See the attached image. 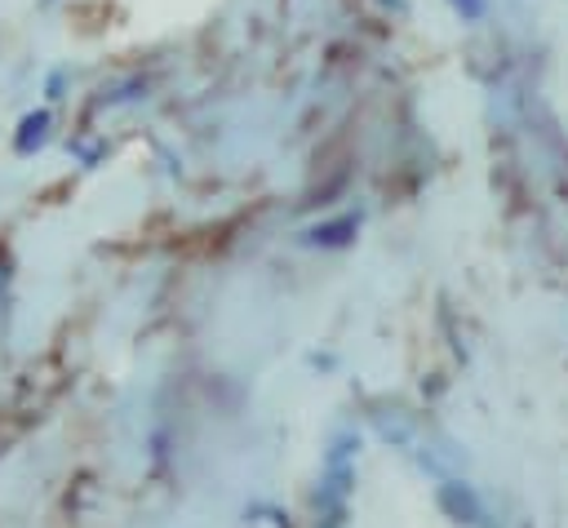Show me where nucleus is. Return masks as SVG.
Listing matches in <instances>:
<instances>
[{"label":"nucleus","mask_w":568,"mask_h":528,"mask_svg":"<svg viewBox=\"0 0 568 528\" xmlns=\"http://www.w3.org/2000/svg\"><path fill=\"white\" fill-rule=\"evenodd\" d=\"M49 138H53V111L49 106H36V111H27L18 124H13V138H9V146H13V155H36V151H44L49 146Z\"/></svg>","instance_id":"nucleus-3"},{"label":"nucleus","mask_w":568,"mask_h":528,"mask_svg":"<svg viewBox=\"0 0 568 528\" xmlns=\"http://www.w3.org/2000/svg\"><path fill=\"white\" fill-rule=\"evenodd\" d=\"M142 98H146V80L142 75H124L111 89H102L98 106H129V102H142Z\"/></svg>","instance_id":"nucleus-4"},{"label":"nucleus","mask_w":568,"mask_h":528,"mask_svg":"<svg viewBox=\"0 0 568 528\" xmlns=\"http://www.w3.org/2000/svg\"><path fill=\"white\" fill-rule=\"evenodd\" d=\"M448 9H453L462 22H484V13H488V0H448Z\"/></svg>","instance_id":"nucleus-5"},{"label":"nucleus","mask_w":568,"mask_h":528,"mask_svg":"<svg viewBox=\"0 0 568 528\" xmlns=\"http://www.w3.org/2000/svg\"><path fill=\"white\" fill-rule=\"evenodd\" d=\"M439 510L453 519V524H466V528H493L488 519V506L479 501V493L462 479H444L439 484Z\"/></svg>","instance_id":"nucleus-1"},{"label":"nucleus","mask_w":568,"mask_h":528,"mask_svg":"<svg viewBox=\"0 0 568 528\" xmlns=\"http://www.w3.org/2000/svg\"><path fill=\"white\" fill-rule=\"evenodd\" d=\"M44 98H49V102L67 98V71H49V80H44Z\"/></svg>","instance_id":"nucleus-6"},{"label":"nucleus","mask_w":568,"mask_h":528,"mask_svg":"<svg viewBox=\"0 0 568 528\" xmlns=\"http://www.w3.org/2000/svg\"><path fill=\"white\" fill-rule=\"evenodd\" d=\"M53 4H58V0H40V9H53Z\"/></svg>","instance_id":"nucleus-7"},{"label":"nucleus","mask_w":568,"mask_h":528,"mask_svg":"<svg viewBox=\"0 0 568 528\" xmlns=\"http://www.w3.org/2000/svg\"><path fill=\"white\" fill-rule=\"evenodd\" d=\"M359 213H333V217H320V222H311V226H302V244L306 248H328V253H337V248H351L355 244V235H359Z\"/></svg>","instance_id":"nucleus-2"}]
</instances>
